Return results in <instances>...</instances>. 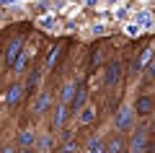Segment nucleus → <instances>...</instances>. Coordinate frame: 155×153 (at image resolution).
I'll list each match as a JSON object with an SVG mask.
<instances>
[{
	"label": "nucleus",
	"mask_w": 155,
	"mask_h": 153,
	"mask_svg": "<svg viewBox=\"0 0 155 153\" xmlns=\"http://www.w3.org/2000/svg\"><path fill=\"white\" fill-rule=\"evenodd\" d=\"M134 106H122V109L116 112V120H114V125H116V132H129L134 127Z\"/></svg>",
	"instance_id": "obj_1"
},
{
	"label": "nucleus",
	"mask_w": 155,
	"mask_h": 153,
	"mask_svg": "<svg viewBox=\"0 0 155 153\" xmlns=\"http://www.w3.org/2000/svg\"><path fill=\"white\" fill-rule=\"evenodd\" d=\"M122 75H124L122 62H119V60L109 62V65H106V70H104V83H106V88H116L119 83H122Z\"/></svg>",
	"instance_id": "obj_2"
},
{
	"label": "nucleus",
	"mask_w": 155,
	"mask_h": 153,
	"mask_svg": "<svg viewBox=\"0 0 155 153\" xmlns=\"http://www.w3.org/2000/svg\"><path fill=\"white\" fill-rule=\"evenodd\" d=\"M23 47H26V37H23V34H18V37L11 39V44H8V49H5V65H13V62L18 60V55L23 52Z\"/></svg>",
	"instance_id": "obj_3"
},
{
	"label": "nucleus",
	"mask_w": 155,
	"mask_h": 153,
	"mask_svg": "<svg viewBox=\"0 0 155 153\" xmlns=\"http://www.w3.org/2000/svg\"><path fill=\"white\" fill-rule=\"evenodd\" d=\"M129 151H134V153L147 151V132H145V130L132 132V137H129Z\"/></svg>",
	"instance_id": "obj_4"
},
{
	"label": "nucleus",
	"mask_w": 155,
	"mask_h": 153,
	"mask_svg": "<svg viewBox=\"0 0 155 153\" xmlns=\"http://www.w3.org/2000/svg\"><path fill=\"white\" fill-rule=\"evenodd\" d=\"M96 117H98V109H96L93 104H85L83 109L78 112V120H80V125H83V127L93 125V122H96Z\"/></svg>",
	"instance_id": "obj_5"
},
{
	"label": "nucleus",
	"mask_w": 155,
	"mask_h": 153,
	"mask_svg": "<svg viewBox=\"0 0 155 153\" xmlns=\"http://www.w3.org/2000/svg\"><path fill=\"white\" fill-rule=\"evenodd\" d=\"M155 57V47L150 44V47H145L142 49V55H140V60H134V73H140V70H147V65H150V60Z\"/></svg>",
	"instance_id": "obj_6"
},
{
	"label": "nucleus",
	"mask_w": 155,
	"mask_h": 153,
	"mask_svg": "<svg viewBox=\"0 0 155 153\" xmlns=\"http://www.w3.org/2000/svg\"><path fill=\"white\" fill-rule=\"evenodd\" d=\"M23 86H18V83H13V86H8V91H5V104L8 106H16L18 101L23 99Z\"/></svg>",
	"instance_id": "obj_7"
},
{
	"label": "nucleus",
	"mask_w": 155,
	"mask_h": 153,
	"mask_svg": "<svg viewBox=\"0 0 155 153\" xmlns=\"http://www.w3.org/2000/svg\"><path fill=\"white\" fill-rule=\"evenodd\" d=\"M134 112H137V114H150V112H155V99L153 96H140L137 101H134Z\"/></svg>",
	"instance_id": "obj_8"
},
{
	"label": "nucleus",
	"mask_w": 155,
	"mask_h": 153,
	"mask_svg": "<svg viewBox=\"0 0 155 153\" xmlns=\"http://www.w3.org/2000/svg\"><path fill=\"white\" fill-rule=\"evenodd\" d=\"M60 57H62V44H54V47L49 49V55H47V60H44V68H41V70H44V73H49L52 68H54L57 62H60Z\"/></svg>",
	"instance_id": "obj_9"
},
{
	"label": "nucleus",
	"mask_w": 155,
	"mask_h": 153,
	"mask_svg": "<svg viewBox=\"0 0 155 153\" xmlns=\"http://www.w3.org/2000/svg\"><path fill=\"white\" fill-rule=\"evenodd\" d=\"M85 104H88V88L80 83V88H78V93H75V99H72V104H70V106H72V112L78 114V112L83 109Z\"/></svg>",
	"instance_id": "obj_10"
},
{
	"label": "nucleus",
	"mask_w": 155,
	"mask_h": 153,
	"mask_svg": "<svg viewBox=\"0 0 155 153\" xmlns=\"http://www.w3.org/2000/svg\"><path fill=\"white\" fill-rule=\"evenodd\" d=\"M49 104H52V93L49 91H41L39 99L34 101V114H44V112L49 109Z\"/></svg>",
	"instance_id": "obj_11"
},
{
	"label": "nucleus",
	"mask_w": 155,
	"mask_h": 153,
	"mask_svg": "<svg viewBox=\"0 0 155 153\" xmlns=\"http://www.w3.org/2000/svg\"><path fill=\"white\" fill-rule=\"evenodd\" d=\"M78 88H80V81H72V83H67V86L62 88V96H60V101H62V104H72V99H75Z\"/></svg>",
	"instance_id": "obj_12"
},
{
	"label": "nucleus",
	"mask_w": 155,
	"mask_h": 153,
	"mask_svg": "<svg viewBox=\"0 0 155 153\" xmlns=\"http://www.w3.org/2000/svg\"><path fill=\"white\" fill-rule=\"evenodd\" d=\"M70 109H72L70 104H62V101H60V106H57V114H54V127H65V122H67V114H70Z\"/></svg>",
	"instance_id": "obj_13"
},
{
	"label": "nucleus",
	"mask_w": 155,
	"mask_h": 153,
	"mask_svg": "<svg viewBox=\"0 0 155 153\" xmlns=\"http://www.w3.org/2000/svg\"><path fill=\"white\" fill-rule=\"evenodd\" d=\"M28 60H31V49H23L21 55H18V60L13 62V70H16V73H26Z\"/></svg>",
	"instance_id": "obj_14"
},
{
	"label": "nucleus",
	"mask_w": 155,
	"mask_h": 153,
	"mask_svg": "<svg viewBox=\"0 0 155 153\" xmlns=\"http://www.w3.org/2000/svg\"><path fill=\"white\" fill-rule=\"evenodd\" d=\"M18 143H21V148L36 145V132H34V130H23L21 135H18Z\"/></svg>",
	"instance_id": "obj_15"
},
{
	"label": "nucleus",
	"mask_w": 155,
	"mask_h": 153,
	"mask_svg": "<svg viewBox=\"0 0 155 153\" xmlns=\"http://www.w3.org/2000/svg\"><path fill=\"white\" fill-rule=\"evenodd\" d=\"M41 75H44V70H36L31 78H28V83H26V96H31V93L39 88V83H41Z\"/></svg>",
	"instance_id": "obj_16"
},
{
	"label": "nucleus",
	"mask_w": 155,
	"mask_h": 153,
	"mask_svg": "<svg viewBox=\"0 0 155 153\" xmlns=\"http://www.w3.org/2000/svg\"><path fill=\"white\" fill-rule=\"evenodd\" d=\"M134 23H137L140 29H150V26L155 23V18H153V13H147V11H140V13H137V21H134Z\"/></svg>",
	"instance_id": "obj_17"
},
{
	"label": "nucleus",
	"mask_w": 155,
	"mask_h": 153,
	"mask_svg": "<svg viewBox=\"0 0 155 153\" xmlns=\"http://www.w3.org/2000/svg\"><path fill=\"white\" fill-rule=\"evenodd\" d=\"M85 148H88V151H93V153H104V151H109V143H104L101 137H91Z\"/></svg>",
	"instance_id": "obj_18"
},
{
	"label": "nucleus",
	"mask_w": 155,
	"mask_h": 153,
	"mask_svg": "<svg viewBox=\"0 0 155 153\" xmlns=\"http://www.w3.org/2000/svg\"><path fill=\"white\" fill-rule=\"evenodd\" d=\"M119 151H129V143H124L122 137H114L109 143V153H119Z\"/></svg>",
	"instance_id": "obj_19"
},
{
	"label": "nucleus",
	"mask_w": 155,
	"mask_h": 153,
	"mask_svg": "<svg viewBox=\"0 0 155 153\" xmlns=\"http://www.w3.org/2000/svg\"><path fill=\"white\" fill-rule=\"evenodd\" d=\"M98 68H101V52L96 49L93 55H91V70H98Z\"/></svg>",
	"instance_id": "obj_20"
},
{
	"label": "nucleus",
	"mask_w": 155,
	"mask_h": 153,
	"mask_svg": "<svg viewBox=\"0 0 155 153\" xmlns=\"http://www.w3.org/2000/svg\"><path fill=\"white\" fill-rule=\"evenodd\" d=\"M39 148H41V151H49L52 148V137H41V140H39Z\"/></svg>",
	"instance_id": "obj_21"
},
{
	"label": "nucleus",
	"mask_w": 155,
	"mask_h": 153,
	"mask_svg": "<svg viewBox=\"0 0 155 153\" xmlns=\"http://www.w3.org/2000/svg\"><path fill=\"white\" fill-rule=\"evenodd\" d=\"M41 26H44V29H52V26H54V18H52V16L41 18Z\"/></svg>",
	"instance_id": "obj_22"
},
{
	"label": "nucleus",
	"mask_w": 155,
	"mask_h": 153,
	"mask_svg": "<svg viewBox=\"0 0 155 153\" xmlns=\"http://www.w3.org/2000/svg\"><path fill=\"white\" fill-rule=\"evenodd\" d=\"M147 75H150V78H153V81H155V57H153V60H150V65H147Z\"/></svg>",
	"instance_id": "obj_23"
},
{
	"label": "nucleus",
	"mask_w": 155,
	"mask_h": 153,
	"mask_svg": "<svg viewBox=\"0 0 155 153\" xmlns=\"http://www.w3.org/2000/svg\"><path fill=\"white\" fill-rule=\"evenodd\" d=\"M62 148H65V151H78V143H75V140H67Z\"/></svg>",
	"instance_id": "obj_24"
},
{
	"label": "nucleus",
	"mask_w": 155,
	"mask_h": 153,
	"mask_svg": "<svg viewBox=\"0 0 155 153\" xmlns=\"http://www.w3.org/2000/svg\"><path fill=\"white\" fill-rule=\"evenodd\" d=\"M13 3H21V0H0V5H13Z\"/></svg>",
	"instance_id": "obj_25"
},
{
	"label": "nucleus",
	"mask_w": 155,
	"mask_h": 153,
	"mask_svg": "<svg viewBox=\"0 0 155 153\" xmlns=\"http://www.w3.org/2000/svg\"><path fill=\"white\" fill-rule=\"evenodd\" d=\"M85 3H88V5H96V3H98V0H85Z\"/></svg>",
	"instance_id": "obj_26"
},
{
	"label": "nucleus",
	"mask_w": 155,
	"mask_h": 153,
	"mask_svg": "<svg viewBox=\"0 0 155 153\" xmlns=\"http://www.w3.org/2000/svg\"><path fill=\"white\" fill-rule=\"evenodd\" d=\"M153 130H155V117H153Z\"/></svg>",
	"instance_id": "obj_27"
}]
</instances>
